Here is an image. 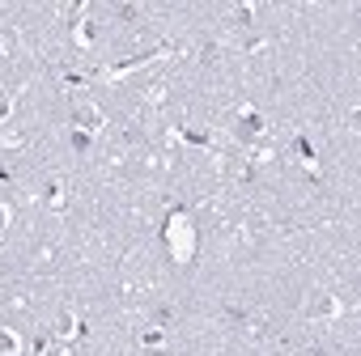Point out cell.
<instances>
[{
    "mask_svg": "<svg viewBox=\"0 0 361 356\" xmlns=\"http://www.w3.org/2000/svg\"><path fill=\"white\" fill-rule=\"evenodd\" d=\"M162 246L175 263H191L196 259V246H200V234H196V221H191L187 208H175L162 225Z\"/></svg>",
    "mask_w": 361,
    "mask_h": 356,
    "instance_id": "obj_1",
    "label": "cell"
},
{
    "mask_svg": "<svg viewBox=\"0 0 361 356\" xmlns=\"http://www.w3.org/2000/svg\"><path fill=\"white\" fill-rule=\"evenodd\" d=\"M72 127H81V132L98 136L107 127V111L98 107V102H81V107H72Z\"/></svg>",
    "mask_w": 361,
    "mask_h": 356,
    "instance_id": "obj_2",
    "label": "cell"
},
{
    "mask_svg": "<svg viewBox=\"0 0 361 356\" xmlns=\"http://www.w3.org/2000/svg\"><path fill=\"white\" fill-rule=\"evenodd\" d=\"M306 314H310V318H340L344 305H340V297H336V293H315V301L306 305Z\"/></svg>",
    "mask_w": 361,
    "mask_h": 356,
    "instance_id": "obj_3",
    "label": "cell"
},
{
    "mask_svg": "<svg viewBox=\"0 0 361 356\" xmlns=\"http://www.w3.org/2000/svg\"><path fill=\"white\" fill-rule=\"evenodd\" d=\"M263 132H268V123H263V115H259L255 107L238 111V136H243V140H255V136H263Z\"/></svg>",
    "mask_w": 361,
    "mask_h": 356,
    "instance_id": "obj_4",
    "label": "cell"
},
{
    "mask_svg": "<svg viewBox=\"0 0 361 356\" xmlns=\"http://www.w3.org/2000/svg\"><path fill=\"white\" fill-rule=\"evenodd\" d=\"M43 203H47L52 212H60L64 203H68V187L60 183V178H47V183H43Z\"/></svg>",
    "mask_w": 361,
    "mask_h": 356,
    "instance_id": "obj_5",
    "label": "cell"
},
{
    "mask_svg": "<svg viewBox=\"0 0 361 356\" xmlns=\"http://www.w3.org/2000/svg\"><path fill=\"white\" fill-rule=\"evenodd\" d=\"M85 335V322L77 318V314H60V322H56V340H81Z\"/></svg>",
    "mask_w": 361,
    "mask_h": 356,
    "instance_id": "obj_6",
    "label": "cell"
},
{
    "mask_svg": "<svg viewBox=\"0 0 361 356\" xmlns=\"http://www.w3.org/2000/svg\"><path fill=\"white\" fill-rule=\"evenodd\" d=\"M0 356H21V335L13 326H0Z\"/></svg>",
    "mask_w": 361,
    "mask_h": 356,
    "instance_id": "obj_7",
    "label": "cell"
},
{
    "mask_svg": "<svg viewBox=\"0 0 361 356\" xmlns=\"http://www.w3.org/2000/svg\"><path fill=\"white\" fill-rule=\"evenodd\" d=\"M294 148H298V157H302V166H306V170H315V166H319V162H315V144H310L306 136H298V140H294Z\"/></svg>",
    "mask_w": 361,
    "mask_h": 356,
    "instance_id": "obj_8",
    "label": "cell"
},
{
    "mask_svg": "<svg viewBox=\"0 0 361 356\" xmlns=\"http://www.w3.org/2000/svg\"><path fill=\"white\" fill-rule=\"evenodd\" d=\"M72 38L77 47H94V21H72Z\"/></svg>",
    "mask_w": 361,
    "mask_h": 356,
    "instance_id": "obj_9",
    "label": "cell"
},
{
    "mask_svg": "<svg viewBox=\"0 0 361 356\" xmlns=\"http://www.w3.org/2000/svg\"><path fill=\"white\" fill-rule=\"evenodd\" d=\"M68 140H72V153H81V157L94 148V136H89V132H81V127H72V132H68Z\"/></svg>",
    "mask_w": 361,
    "mask_h": 356,
    "instance_id": "obj_10",
    "label": "cell"
},
{
    "mask_svg": "<svg viewBox=\"0 0 361 356\" xmlns=\"http://www.w3.org/2000/svg\"><path fill=\"white\" fill-rule=\"evenodd\" d=\"M140 344H144V348H162V344H166V331H162V326H144V331H140Z\"/></svg>",
    "mask_w": 361,
    "mask_h": 356,
    "instance_id": "obj_11",
    "label": "cell"
},
{
    "mask_svg": "<svg viewBox=\"0 0 361 356\" xmlns=\"http://www.w3.org/2000/svg\"><path fill=\"white\" fill-rule=\"evenodd\" d=\"M234 21H238V25H251V21H255V9H251V5H238V9H234Z\"/></svg>",
    "mask_w": 361,
    "mask_h": 356,
    "instance_id": "obj_12",
    "label": "cell"
},
{
    "mask_svg": "<svg viewBox=\"0 0 361 356\" xmlns=\"http://www.w3.org/2000/svg\"><path fill=\"white\" fill-rule=\"evenodd\" d=\"M217 51H221L217 43H204V47H200V64H217Z\"/></svg>",
    "mask_w": 361,
    "mask_h": 356,
    "instance_id": "obj_13",
    "label": "cell"
},
{
    "mask_svg": "<svg viewBox=\"0 0 361 356\" xmlns=\"http://www.w3.org/2000/svg\"><path fill=\"white\" fill-rule=\"evenodd\" d=\"M9 221H13V208H9L5 199H0V234H5V229H9Z\"/></svg>",
    "mask_w": 361,
    "mask_h": 356,
    "instance_id": "obj_14",
    "label": "cell"
},
{
    "mask_svg": "<svg viewBox=\"0 0 361 356\" xmlns=\"http://www.w3.org/2000/svg\"><path fill=\"white\" fill-rule=\"evenodd\" d=\"M306 356H323V352H306Z\"/></svg>",
    "mask_w": 361,
    "mask_h": 356,
    "instance_id": "obj_15",
    "label": "cell"
}]
</instances>
